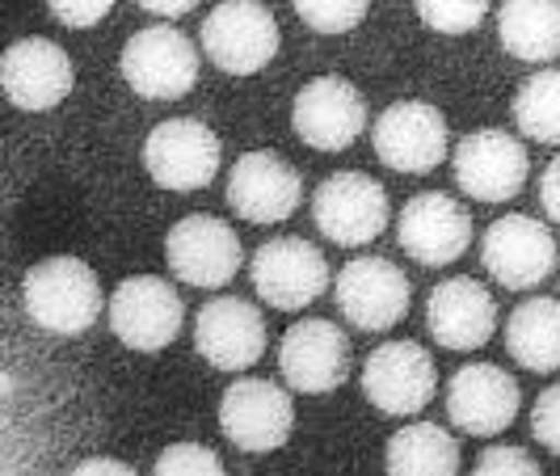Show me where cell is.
Wrapping results in <instances>:
<instances>
[{
  "instance_id": "44dd1931",
  "label": "cell",
  "mask_w": 560,
  "mask_h": 476,
  "mask_svg": "<svg viewBox=\"0 0 560 476\" xmlns=\"http://www.w3.org/2000/svg\"><path fill=\"white\" fill-rule=\"evenodd\" d=\"M195 350L215 371H249L266 355V316L241 295H215L195 316Z\"/></svg>"
},
{
  "instance_id": "7c38bea8",
  "label": "cell",
  "mask_w": 560,
  "mask_h": 476,
  "mask_svg": "<svg viewBox=\"0 0 560 476\" xmlns=\"http://www.w3.org/2000/svg\"><path fill=\"white\" fill-rule=\"evenodd\" d=\"M220 430L236 451L266 455V451L287 448L295 430V400L282 384L270 380H232L220 396Z\"/></svg>"
},
{
  "instance_id": "ffe728a7",
  "label": "cell",
  "mask_w": 560,
  "mask_h": 476,
  "mask_svg": "<svg viewBox=\"0 0 560 476\" xmlns=\"http://www.w3.org/2000/svg\"><path fill=\"white\" fill-rule=\"evenodd\" d=\"M77 63L51 38H18L0 56V89L26 114H47L72 93Z\"/></svg>"
},
{
  "instance_id": "4dcf8cb0",
  "label": "cell",
  "mask_w": 560,
  "mask_h": 476,
  "mask_svg": "<svg viewBox=\"0 0 560 476\" xmlns=\"http://www.w3.org/2000/svg\"><path fill=\"white\" fill-rule=\"evenodd\" d=\"M118 0H47V13L68 30H93L106 22Z\"/></svg>"
},
{
  "instance_id": "e0dca14e",
  "label": "cell",
  "mask_w": 560,
  "mask_h": 476,
  "mask_svg": "<svg viewBox=\"0 0 560 476\" xmlns=\"http://www.w3.org/2000/svg\"><path fill=\"white\" fill-rule=\"evenodd\" d=\"M523 409L518 380L498 363H468L447 380V418L472 439L505 434Z\"/></svg>"
},
{
  "instance_id": "7a4b0ae2",
  "label": "cell",
  "mask_w": 560,
  "mask_h": 476,
  "mask_svg": "<svg viewBox=\"0 0 560 476\" xmlns=\"http://www.w3.org/2000/svg\"><path fill=\"white\" fill-rule=\"evenodd\" d=\"M118 72L143 102H177L198 84L195 38L168 22L136 30L118 56Z\"/></svg>"
},
{
  "instance_id": "277c9868",
  "label": "cell",
  "mask_w": 560,
  "mask_h": 476,
  "mask_svg": "<svg viewBox=\"0 0 560 476\" xmlns=\"http://www.w3.org/2000/svg\"><path fill=\"white\" fill-rule=\"evenodd\" d=\"M388 220H393V202H388L384 182H375L371 173H359V169L325 177L312 195V224L325 241H334L341 249L380 241Z\"/></svg>"
},
{
  "instance_id": "cb8c5ba5",
  "label": "cell",
  "mask_w": 560,
  "mask_h": 476,
  "mask_svg": "<svg viewBox=\"0 0 560 476\" xmlns=\"http://www.w3.org/2000/svg\"><path fill=\"white\" fill-rule=\"evenodd\" d=\"M502 51L523 63L560 59V0H505L498 13Z\"/></svg>"
},
{
  "instance_id": "1f68e13d",
  "label": "cell",
  "mask_w": 560,
  "mask_h": 476,
  "mask_svg": "<svg viewBox=\"0 0 560 476\" xmlns=\"http://www.w3.org/2000/svg\"><path fill=\"white\" fill-rule=\"evenodd\" d=\"M477 473L493 476V473H518V476H539V460L523 448H505V443H493V448L480 451Z\"/></svg>"
},
{
  "instance_id": "9c48e42d",
  "label": "cell",
  "mask_w": 560,
  "mask_h": 476,
  "mask_svg": "<svg viewBox=\"0 0 560 476\" xmlns=\"http://www.w3.org/2000/svg\"><path fill=\"white\" fill-rule=\"evenodd\" d=\"M371 148L396 173H434L451 156V127L439 106L400 97L371 123Z\"/></svg>"
},
{
  "instance_id": "8fae6325",
  "label": "cell",
  "mask_w": 560,
  "mask_h": 476,
  "mask_svg": "<svg viewBox=\"0 0 560 476\" xmlns=\"http://www.w3.org/2000/svg\"><path fill=\"white\" fill-rule=\"evenodd\" d=\"M363 396L384 418H418L439 393V371L418 341H380L363 359Z\"/></svg>"
},
{
  "instance_id": "5bb4252c",
  "label": "cell",
  "mask_w": 560,
  "mask_h": 476,
  "mask_svg": "<svg viewBox=\"0 0 560 476\" xmlns=\"http://www.w3.org/2000/svg\"><path fill=\"white\" fill-rule=\"evenodd\" d=\"M480 266L485 275L505 287V291H532L544 279H552L557 270V241L548 224H539L535 216L510 211L502 220L485 228L480 236Z\"/></svg>"
},
{
  "instance_id": "f1b7e54d",
  "label": "cell",
  "mask_w": 560,
  "mask_h": 476,
  "mask_svg": "<svg viewBox=\"0 0 560 476\" xmlns=\"http://www.w3.org/2000/svg\"><path fill=\"white\" fill-rule=\"evenodd\" d=\"M152 473L156 476H177V473H224V460L215 455L211 448H202V443H173L156 455V464H152Z\"/></svg>"
},
{
  "instance_id": "836d02e7",
  "label": "cell",
  "mask_w": 560,
  "mask_h": 476,
  "mask_svg": "<svg viewBox=\"0 0 560 476\" xmlns=\"http://www.w3.org/2000/svg\"><path fill=\"white\" fill-rule=\"evenodd\" d=\"M77 476H89V473H118V476H131V464H122V460H110V455H89V460H81L77 468H72Z\"/></svg>"
},
{
  "instance_id": "2e32d148",
  "label": "cell",
  "mask_w": 560,
  "mask_h": 476,
  "mask_svg": "<svg viewBox=\"0 0 560 476\" xmlns=\"http://www.w3.org/2000/svg\"><path fill=\"white\" fill-rule=\"evenodd\" d=\"M228 202L245 224H282L304 202V177L287 156L253 148L228 173Z\"/></svg>"
},
{
  "instance_id": "3957f363",
  "label": "cell",
  "mask_w": 560,
  "mask_h": 476,
  "mask_svg": "<svg viewBox=\"0 0 560 476\" xmlns=\"http://www.w3.org/2000/svg\"><path fill=\"white\" fill-rule=\"evenodd\" d=\"M202 56L228 77H257L279 56V18L261 0H220L202 18Z\"/></svg>"
},
{
  "instance_id": "d6a6232c",
  "label": "cell",
  "mask_w": 560,
  "mask_h": 476,
  "mask_svg": "<svg viewBox=\"0 0 560 476\" xmlns=\"http://www.w3.org/2000/svg\"><path fill=\"white\" fill-rule=\"evenodd\" d=\"M539 207L552 224H560V156L548 161V169L539 173Z\"/></svg>"
},
{
  "instance_id": "9a60e30c",
  "label": "cell",
  "mask_w": 560,
  "mask_h": 476,
  "mask_svg": "<svg viewBox=\"0 0 560 476\" xmlns=\"http://www.w3.org/2000/svg\"><path fill=\"white\" fill-rule=\"evenodd\" d=\"M350 367H354L350 337L325 316L295 321L279 341L282 380H287V388H295L304 396H325L341 388L350 380Z\"/></svg>"
},
{
  "instance_id": "52a82bcc",
  "label": "cell",
  "mask_w": 560,
  "mask_h": 476,
  "mask_svg": "<svg viewBox=\"0 0 560 476\" xmlns=\"http://www.w3.org/2000/svg\"><path fill=\"white\" fill-rule=\"evenodd\" d=\"M532 173L527 143L514 140L502 127H480L468 131L464 140L451 148V177L459 195L472 202H510L523 195Z\"/></svg>"
},
{
  "instance_id": "6da1fadb",
  "label": "cell",
  "mask_w": 560,
  "mask_h": 476,
  "mask_svg": "<svg viewBox=\"0 0 560 476\" xmlns=\"http://www.w3.org/2000/svg\"><path fill=\"white\" fill-rule=\"evenodd\" d=\"M22 309L43 334L81 337L97 325L106 304H102V282L93 275V266L72 253H56L26 270Z\"/></svg>"
},
{
  "instance_id": "ac0fdd59",
  "label": "cell",
  "mask_w": 560,
  "mask_h": 476,
  "mask_svg": "<svg viewBox=\"0 0 560 476\" xmlns=\"http://www.w3.org/2000/svg\"><path fill=\"white\" fill-rule=\"evenodd\" d=\"M396 245L418 266H430V270L451 266L472 245V216L468 207H459V198L443 190H421L405 202L396 220Z\"/></svg>"
},
{
  "instance_id": "83f0119b",
  "label": "cell",
  "mask_w": 560,
  "mask_h": 476,
  "mask_svg": "<svg viewBox=\"0 0 560 476\" xmlns=\"http://www.w3.org/2000/svg\"><path fill=\"white\" fill-rule=\"evenodd\" d=\"M291 9L316 34H350L363 26L371 0H291Z\"/></svg>"
},
{
  "instance_id": "603a6c76",
  "label": "cell",
  "mask_w": 560,
  "mask_h": 476,
  "mask_svg": "<svg viewBox=\"0 0 560 476\" xmlns=\"http://www.w3.org/2000/svg\"><path fill=\"white\" fill-rule=\"evenodd\" d=\"M505 350L523 371H535V375L560 371V300L535 295L510 312L505 316Z\"/></svg>"
},
{
  "instance_id": "4316f807",
  "label": "cell",
  "mask_w": 560,
  "mask_h": 476,
  "mask_svg": "<svg viewBox=\"0 0 560 476\" xmlns=\"http://www.w3.org/2000/svg\"><path fill=\"white\" fill-rule=\"evenodd\" d=\"M493 0H413L421 26H430L434 34H472V30L489 18Z\"/></svg>"
},
{
  "instance_id": "d6986e66",
  "label": "cell",
  "mask_w": 560,
  "mask_h": 476,
  "mask_svg": "<svg viewBox=\"0 0 560 476\" xmlns=\"http://www.w3.org/2000/svg\"><path fill=\"white\" fill-rule=\"evenodd\" d=\"M295 136L316 152H346L366 131V102L346 77H316L291 102Z\"/></svg>"
},
{
  "instance_id": "f546056e",
  "label": "cell",
  "mask_w": 560,
  "mask_h": 476,
  "mask_svg": "<svg viewBox=\"0 0 560 476\" xmlns=\"http://www.w3.org/2000/svg\"><path fill=\"white\" fill-rule=\"evenodd\" d=\"M532 434L544 451L560 455V384H548L532 405Z\"/></svg>"
},
{
  "instance_id": "8992f818",
  "label": "cell",
  "mask_w": 560,
  "mask_h": 476,
  "mask_svg": "<svg viewBox=\"0 0 560 476\" xmlns=\"http://www.w3.org/2000/svg\"><path fill=\"white\" fill-rule=\"evenodd\" d=\"M329 257L304 236H275L249 257V282L266 309L304 312L329 291Z\"/></svg>"
},
{
  "instance_id": "7402d4cb",
  "label": "cell",
  "mask_w": 560,
  "mask_h": 476,
  "mask_svg": "<svg viewBox=\"0 0 560 476\" xmlns=\"http://www.w3.org/2000/svg\"><path fill=\"white\" fill-rule=\"evenodd\" d=\"M425 329L443 350H480L498 334V300L477 279H443L425 295Z\"/></svg>"
},
{
  "instance_id": "484cf974",
  "label": "cell",
  "mask_w": 560,
  "mask_h": 476,
  "mask_svg": "<svg viewBox=\"0 0 560 476\" xmlns=\"http://www.w3.org/2000/svg\"><path fill=\"white\" fill-rule=\"evenodd\" d=\"M510 114H514V127L523 140L560 148V68L532 72L518 84Z\"/></svg>"
},
{
  "instance_id": "4fadbf2b",
  "label": "cell",
  "mask_w": 560,
  "mask_h": 476,
  "mask_svg": "<svg viewBox=\"0 0 560 476\" xmlns=\"http://www.w3.org/2000/svg\"><path fill=\"white\" fill-rule=\"evenodd\" d=\"M165 262L168 275L182 279L186 287L220 291L241 275L245 249L236 228L220 216H186L168 228L165 236Z\"/></svg>"
},
{
  "instance_id": "30bf717a",
  "label": "cell",
  "mask_w": 560,
  "mask_h": 476,
  "mask_svg": "<svg viewBox=\"0 0 560 476\" xmlns=\"http://www.w3.org/2000/svg\"><path fill=\"white\" fill-rule=\"evenodd\" d=\"M106 316H110V334L140 355H156L177 341L182 325H186V304L177 295V287L156 275H136L114 287L106 300Z\"/></svg>"
},
{
  "instance_id": "d4e9b609",
  "label": "cell",
  "mask_w": 560,
  "mask_h": 476,
  "mask_svg": "<svg viewBox=\"0 0 560 476\" xmlns=\"http://www.w3.org/2000/svg\"><path fill=\"white\" fill-rule=\"evenodd\" d=\"M384 464L396 476H451L459 473L464 460H459V443L439 421H409L388 439Z\"/></svg>"
},
{
  "instance_id": "e575fe53",
  "label": "cell",
  "mask_w": 560,
  "mask_h": 476,
  "mask_svg": "<svg viewBox=\"0 0 560 476\" xmlns=\"http://www.w3.org/2000/svg\"><path fill=\"white\" fill-rule=\"evenodd\" d=\"M140 9H148V13H156V18H186L190 9H195L198 0H136Z\"/></svg>"
},
{
  "instance_id": "5b68a950",
  "label": "cell",
  "mask_w": 560,
  "mask_h": 476,
  "mask_svg": "<svg viewBox=\"0 0 560 476\" xmlns=\"http://www.w3.org/2000/svg\"><path fill=\"white\" fill-rule=\"evenodd\" d=\"M220 165H224V143L202 118H186V114L165 118L143 140L148 177L161 190H173V195H190V190L211 186Z\"/></svg>"
},
{
  "instance_id": "ba28073f",
  "label": "cell",
  "mask_w": 560,
  "mask_h": 476,
  "mask_svg": "<svg viewBox=\"0 0 560 476\" xmlns=\"http://www.w3.org/2000/svg\"><path fill=\"white\" fill-rule=\"evenodd\" d=\"M337 312L363 329V334H388L393 325L405 321V312L413 304V287L405 279V270L396 266L393 257L380 253H363L350 257L334 282Z\"/></svg>"
}]
</instances>
